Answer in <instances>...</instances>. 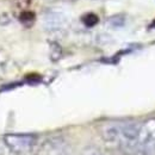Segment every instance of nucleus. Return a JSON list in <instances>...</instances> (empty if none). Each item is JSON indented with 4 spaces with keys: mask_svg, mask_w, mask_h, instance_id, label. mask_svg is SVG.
Segmentation results:
<instances>
[{
    "mask_svg": "<svg viewBox=\"0 0 155 155\" xmlns=\"http://www.w3.org/2000/svg\"><path fill=\"white\" fill-rule=\"evenodd\" d=\"M141 123L137 122H111L101 128L103 138L117 146L127 154H136L138 148V133Z\"/></svg>",
    "mask_w": 155,
    "mask_h": 155,
    "instance_id": "1",
    "label": "nucleus"
},
{
    "mask_svg": "<svg viewBox=\"0 0 155 155\" xmlns=\"http://www.w3.org/2000/svg\"><path fill=\"white\" fill-rule=\"evenodd\" d=\"M5 146L13 154H26L36 144L37 137L32 134H6L2 137Z\"/></svg>",
    "mask_w": 155,
    "mask_h": 155,
    "instance_id": "2",
    "label": "nucleus"
},
{
    "mask_svg": "<svg viewBox=\"0 0 155 155\" xmlns=\"http://www.w3.org/2000/svg\"><path fill=\"white\" fill-rule=\"evenodd\" d=\"M137 153L140 155H155V118H149L141 123Z\"/></svg>",
    "mask_w": 155,
    "mask_h": 155,
    "instance_id": "3",
    "label": "nucleus"
},
{
    "mask_svg": "<svg viewBox=\"0 0 155 155\" xmlns=\"http://www.w3.org/2000/svg\"><path fill=\"white\" fill-rule=\"evenodd\" d=\"M35 155H71V147L62 137H50L39 146Z\"/></svg>",
    "mask_w": 155,
    "mask_h": 155,
    "instance_id": "4",
    "label": "nucleus"
},
{
    "mask_svg": "<svg viewBox=\"0 0 155 155\" xmlns=\"http://www.w3.org/2000/svg\"><path fill=\"white\" fill-rule=\"evenodd\" d=\"M67 23V18L63 13L60 12H49L44 16V26L49 31H58L61 30Z\"/></svg>",
    "mask_w": 155,
    "mask_h": 155,
    "instance_id": "5",
    "label": "nucleus"
},
{
    "mask_svg": "<svg viewBox=\"0 0 155 155\" xmlns=\"http://www.w3.org/2000/svg\"><path fill=\"white\" fill-rule=\"evenodd\" d=\"M125 21H127V17H125V15H122V13L114 15V16L109 17L107 20H106L107 25L111 26V28H115V29L124 26L125 25Z\"/></svg>",
    "mask_w": 155,
    "mask_h": 155,
    "instance_id": "6",
    "label": "nucleus"
},
{
    "mask_svg": "<svg viewBox=\"0 0 155 155\" xmlns=\"http://www.w3.org/2000/svg\"><path fill=\"white\" fill-rule=\"evenodd\" d=\"M8 67H10V58L7 56L6 51L0 49V78L7 75Z\"/></svg>",
    "mask_w": 155,
    "mask_h": 155,
    "instance_id": "7",
    "label": "nucleus"
},
{
    "mask_svg": "<svg viewBox=\"0 0 155 155\" xmlns=\"http://www.w3.org/2000/svg\"><path fill=\"white\" fill-rule=\"evenodd\" d=\"M81 21H82L86 26L92 28V26L97 25L98 23H99V17H98V15H96L94 12H87V13H85V15L81 17Z\"/></svg>",
    "mask_w": 155,
    "mask_h": 155,
    "instance_id": "8",
    "label": "nucleus"
},
{
    "mask_svg": "<svg viewBox=\"0 0 155 155\" xmlns=\"http://www.w3.org/2000/svg\"><path fill=\"white\" fill-rule=\"evenodd\" d=\"M36 19V15L32 11H23L19 15V20L23 24H32Z\"/></svg>",
    "mask_w": 155,
    "mask_h": 155,
    "instance_id": "9",
    "label": "nucleus"
},
{
    "mask_svg": "<svg viewBox=\"0 0 155 155\" xmlns=\"http://www.w3.org/2000/svg\"><path fill=\"white\" fill-rule=\"evenodd\" d=\"M13 1H15V5L19 8H26L32 2V0H13Z\"/></svg>",
    "mask_w": 155,
    "mask_h": 155,
    "instance_id": "10",
    "label": "nucleus"
},
{
    "mask_svg": "<svg viewBox=\"0 0 155 155\" xmlns=\"http://www.w3.org/2000/svg\"><path fill=\"white\" fill-rule=\"evenodd\" d=\"M82 155H103L100 153V150L97 149V148H94V147H90V148H87L85 152H84V154Z\"/></svg>",
    "mask_w": 155,
    "mask_h": 155,
    "instance_id": "11",
    "label": "nucleus"
},
{
    "mask_svg": "<svg viewBox=\"0 0 155 155\" xmlns=\"http://www.w3.org/2000/svg\"><path fill=\"white\" fill-rule=\"evenodd\" d=\"M0 155H5V154H4V152H2V149H1V148H0Z\"/></svg>",
    "mask_w": 155,
    "mask_h": 155,
    "instance_id": "12",
    "label": "nucleus"
}]
</instances>
